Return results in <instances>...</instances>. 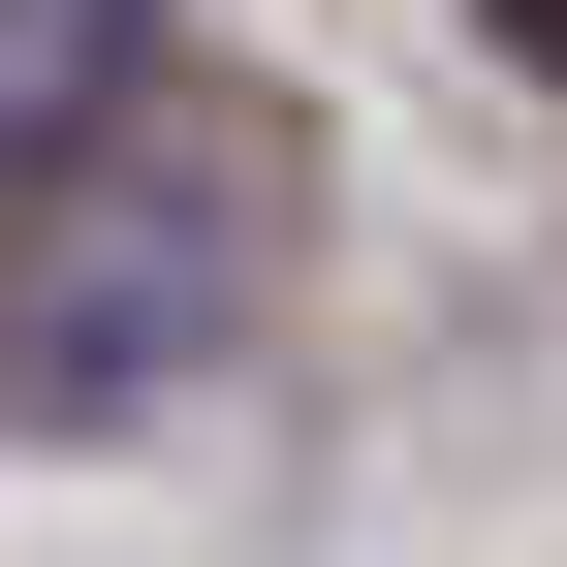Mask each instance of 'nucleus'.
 <instances>
[{
  "mask_svg": "<svg viewBox=\"0 0 567 567\" xmlns=\"http://www.w3.org/2000/svg\"><path fill=\"white\" fill-rule=\"evenodd\" d=\"M189 316H221V221H189V189H126V221L63 252V347H32V379H158Z\"/></svg>",
  "mask_w": 567,
  "mask_h": 567,
  "instance_id": "obj_1",
  "label": "nucleus"
},
{
  "mask_svg": "<svg viewBox=\"0 0 567 567\" xmlns=\"http://www.w3.org/2000/svg\"><path fill=\"white\" fill-rule=\"evenodd\" d=\"M505 32H536V63H567V0H505Z\"/></svg>",
  "mask_w": 567,
  "mask_h": 567,
  "instance_id": "obj_2",
  "label": "nucleus"
}]
</instances>
